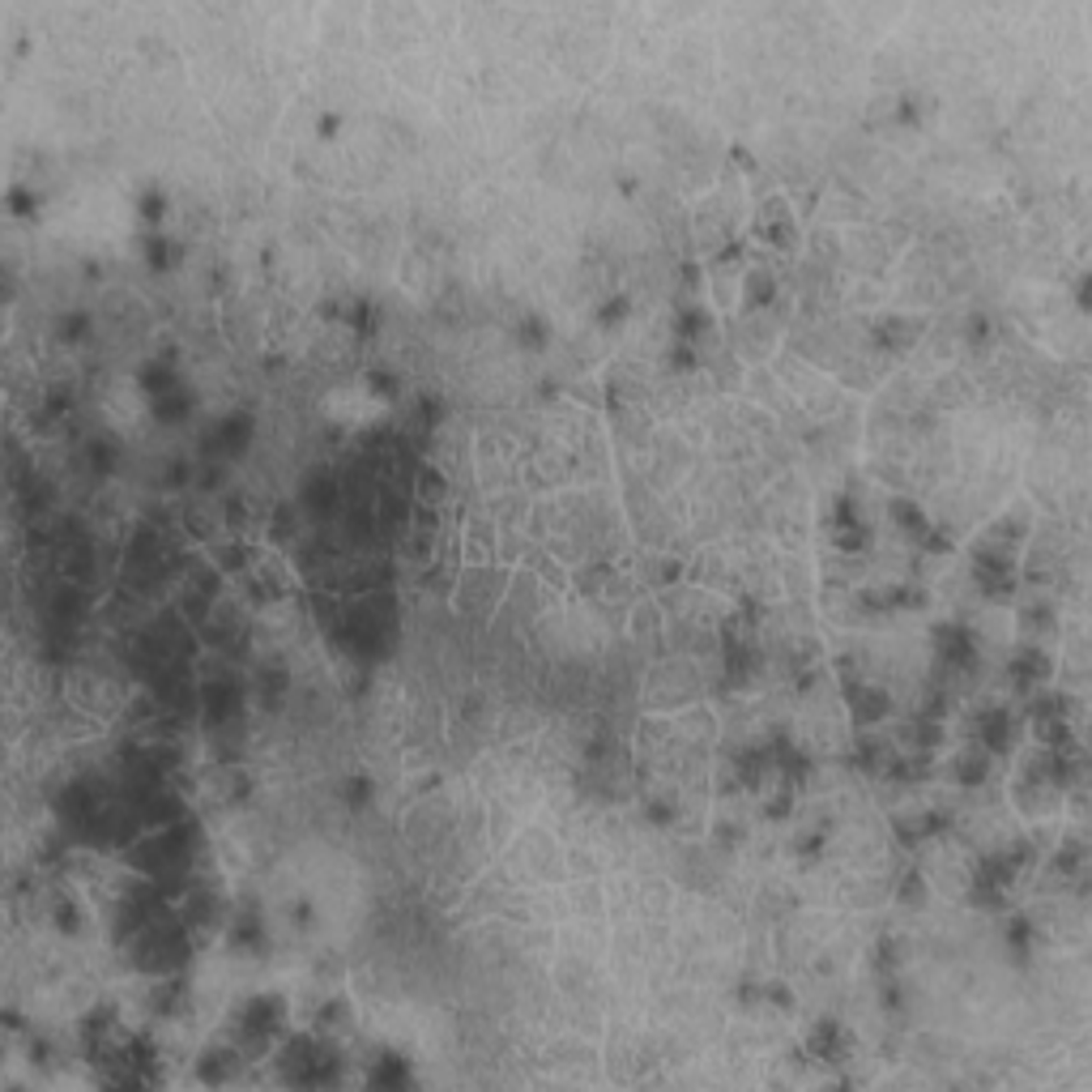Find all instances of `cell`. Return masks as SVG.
I'll return each mask as SVG.
<instances>
[{
    "label": "cell",
    "mask_w": 1092,
    "mask_h": 1092,
    "mask_svg": "<svg viewBox=\"0 0 1092 1092\" xmlns=\"http://www.w3.org/2000/svg\"><path fill=\"white\" fill-rule=\"evenodd\" d=\"M1012 678H1016L1020 687L1045 683V678H1050V657H1041L1037 649H1024V653L1012 662Z\"/></svg>",
    "instance_id": "obj_1"
}]
</instances>
